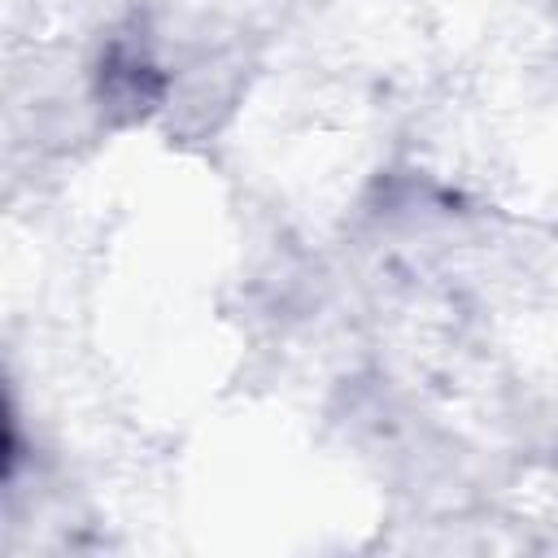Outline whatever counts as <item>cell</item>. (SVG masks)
<instances>
[{"mask_svg":"<svg viewBox=\"0 0 558 558\" xmlns=\"http://www.w3.org/2000/svg\"><path fill=\"white\" fill-rule=\"evenodd\" d=\"M161 87H166V78L140 39H131V35L109 39V48L100 57V100L109 105V113L144 118L161 100Z\"/></svg>","mask_w":558,"mask_h":558,"instance_id":"1","label":"cell"}]
</instances>
